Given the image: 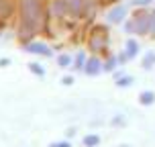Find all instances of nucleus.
Wrapping results in <instances>:
<instances>
[{
    "label": "nucleus",
    "mask_w": 155,
    "mask_h": 147,
    "mask_svg": "<svg viewBox=\"0 0 155 147\" xmlns=\"http://www.w3.org/2000/svg\"><path fill=\"white\" fill-rule=\"evenodd\" d=\"M41 16H43L41 0H21V27H18L21 39H29L35 35Z\"/></svg>",
    "instance_id": "f257e3e1"
},
{
    "label": "nucleus",
    "mask_w": 155,
    "mask_h": 147,
    "mask_svg": "<svg viewBox=\"0 0 155 147\" xmlns=\"http://www.w3.org/2000/svg\"><path fill=\"white\" fill-rule=\"evenodd\" d=\"M25 51H29V53H35V55H43V57H51V55H53L51 47L45 45V43H39V41H31V43H27Z\"/></svg>",
    "instance_id": "f03ea898"
},
{
    "label": "nucleus",
    "mask_w": 155,
    "mask_h": 147,
    "mask_svg": "<svg viewBox=\"0 0 155 147\" xmlns=\"http://www.w3.org/2000/svg\"><path fill=\"white\" fill-rule=\"evenodd\" d=\"M106 41H108L106 31H104V29H96V31H94V35L90 37V47H92L94 51L106 49Z\"/></svg>",
    "instance_id": "7ed1b4c3"
},
{
    "label": "nucleus",
    "mask_w": 155,
    "mask_h": 147,
    "mask_svg": "<svg viewBox=\"0 0 155 147\" xmlns=\"http://www.w3.org/2000/svg\"><path fill=\"white\" fill-rule=\"evenodd\" d=\"M133 23H135V33H139V35H145V33H149V29H151V15H137L135 18H133Z\"/></svg>",
    "instance_id": "20e7f679"
},
{
    "label": "nucleus",
    "mask_w": 155,
    "mask_h": 147,
    "mask_svg": "<svg viewBox=\"0 0 155 147\" xmlns=\"http://www.w3.org/2000/svg\"><path fill=\"white\" fill-rule=\"evenodd\" d=\"M55 4H57V8L61 12H80L82 0H57Z\"/></svg>",
    "instance_id": "39448f33"
},
{
    "label": "nucleus",
    "mask_w": 155,
    "mask_h": 147,
    "mask_svg": "<svg viewBox=\"0 0 155 147\" xmlns=\"http://www.w3.org/2000/svg\"><path fill=\"white\" fill-rule=\"evenodd\" d=\"M84 72L88 76H96V74H100L102 72V63L98 57H90V59H86V65H84Z\"/></svg>",
    "instance_id": "423d86ee"
},
{
    "label": "nucleus",
    "mask_w": 155,
    "mask_h": 147,
    "mask_svg": "<svg viewBox=\"0 0 155 147\" xmlns=\"http://www.w3.org/2000/svg\"><path fill=\"white\" fill-rule=\"evenodd\" d=\"M124 16H127V8H124V6H114L108 12V21H110V23H114V25H118V23H123V21H124Z\"/></svg>",
    "instance_id": "0eeeda50"
},
{
    "label": "nucleus",
    "mask_w": 155,
    "mask_h": 147,
    "mask_svg": "<svg viewBox=\"0 0 155 147\" xmlns=\"http://www.w3.org/2000/svg\"><path fill=\"white\" fill-rule=\"evenodd\" d=\"M137 53H139V45H137V41H135V39H129V41H127V57L133 59Z\"/></svg>",
    "instance_id": "6e6552de"
},
{
    "label": "nucleus",
    "mask_w": 155,
    "mask_h": 147,
    "mask_svg": "<svg viewBox=\"0 0 155 147\" xmlns=\"http://www.w3.org/2000/svg\"><path fill=\"white\" fill-rule=\"evenodd\" d=\"M139 102H141V104H145V106H149V104H153V102H155V94L151 92V90H147V92H141V96H139Z\"/></svg>",
    "instance_id": "1a4fd4ad"
},
{
    "label": "nucleus",
    "mask_w": 155,
    "mask_h": 147,
    "mask_svg": "<svg viewBox=\"0 0 155 147\" xmlns=\"http://www.w3.org/2000/svg\"><path fill=\"white\" fill-rule=\"evenodd\" d=\"M10 12H12L10 2L8 0H0V16H10Z\"/></svg>",
    "instance_id": "9d476101"
},
{
    "label": "nucleus",
    "mask_w": 155,
    "mask_h": 147,
    "mask_svg": "<svg viewBox=\"0 0 155 147\" xmlns=\"http://www.w3.org/2000/svg\"><path fill=\"white\" fill-rule=\"evenodd\" d=\"M98 143H100V137H98V135H86L84 137V145L86 147H96Z\"/></svg>",
    "instance_id": "9b49d317"
},
{
    "label": "nucleus",
    "mask_w": 155,
    "mask_h": 147,
    "mask_svg": "<svg viewBox=\"0 0 155 147\" xmlns=\"http://www.w3.org/2000/svg\"><path fill=\"white\" fill-rule=\"evenodd\" d=\"M84 65H86V53L80 51V53L76 55V63H74V68H76V70H84Z\"/></svg>",
    "instance_id": "f8f14e48"
},
{
    "label": "nucleus",
    "mask_w": 155,
    "mask_h": 147,
    "mask_svg": "<svg viewBox=\"0 0 155 147\" xmlns=\"http://www.w3.org/2000/svg\"><path fill=\"white\" fill-rule=\"evenodd\" d=\"M116 84L120 86V88H127V86L133 84V76H118L116 78Z\"/></svg>",
    "instance_id": "ddd939ff"
},
{
    "label": "nucleus",
    "mask_w": 155,
    "mask_h": 147,
    "mask_svg": "<svg viewBox=\"0 0 155 147\" xmlns=\"http://www.w3.org/2000/svg\"><path fill=\"white\" fill-rule=\"evenodd\" d=\"M57 62H59V65H61V68H70V65H71V57L68 53H61L59 57H57Z\"/></svg>",
    "instance_id": "4468645a"
},
{
    "label": "nucleus",
    "mask_w": 155,
    "mask_h": 147,
    "mask_svg": "<svg viewBox=\"0 0 155 147\" xmlns=\"http://www.w3.org/2000/svg\"><path fill=\"white\" fill-rule=\"evenodd\" d=\"M153 63H155V53H147L145 59H143V68L149 70V68H153Z\"/></svg>",
    "instance_id": "2eb2a0df"
},
{
    "label": "nucleus",
    "mask_w": 155,
    "mask_h": 147,
    "mask_svg": "<svg viewBox=\"0 0 155 147\" xmlns=\"http://www.w3.org/2000/svg\"><path fill=\"white\" fill-rule=\"evenodd\" d=\"M29 70H31L35 76H45V70L41 68V63H29Z\"/></svg>",
    "instance_id": "dca6fc26"
},
{
    "label": "nucleus",
    "mask_w": 155,
    "mask_h": 147,
    "mask_svg": "<svg viewBox=\"0 0 155 147\" xmlns=\"http://www.w3.org/2000/svg\"><path fill=\"white\" fill-rule=\"evenodd\" d=\"M114 68H116V57H110L108 62H106V65H104V70L106 72H114Z\"/></svg>",
    "instance_id": "f3484780"
},
{
    "label": "nucleus",
    "mask_w": 155,
    "mask_h": 147,
    "mask_svg": "<svg viewBox=\"0 0 155 147\" xmlns=\"http://www.w3.org/2000/svg\"><path fill=\"white\" fill-rule=\"evenodd\" d=\"M61 84H63V86H71V84H74V78H71V76H63Z\"/></svg>",
    "instance_id": "a211bd4d"
},
{
    "label": "nucleus",
    "mask_w": 155,
    "mask_h": 147,
    "mask_svg": "<svg viewBox=\"0 0 155 147\" xmlns=\"http://www.w3.org/2000/svg\"><path fill=\"white\" fill-rule=\"evenodd\" d=\"M151 0H133V4L135 6H145V4H149Z\"/></svg>",
    "instance_id": "6ab92c4d"
},
{
    "label": "nucleus",
    "mask_w": 155,
    "mask_h": 147,
    "mask_svg": "<svg viewBox=\"0 0 155 147\" xmlns=\"http://www.w3.org/2000/svg\"><path fill=\"white\" fill-rule=\"evenodd\" d=\"M55 147H71V143L70 141H57V143H53Z\"/></svg>",
    "instance_id": "aec40b11"
},
{
    "label": "nucleus",
    "mask_w": 155,
    "mask_h": 147,
    "mask_svg": "<svg viewBox=\"0 0 155 147\" xmlns=\"http://www.w3.org/2000/svg\"><path fill=\"white\" fill-rule=\"evenodd\" d=\"M8 63H10V59H8V57H0V68H6Z\"/></svg>",
    "instance_id": "412c9836"
},
{
    "label": "nucleus",
    "mask_w": 155,
    "mask_h": 147,
    "mask_svg": "<svg viewBox=\"0 0 155 147\" xmlns=\"http://www.w3.org/2000/svg\"><path fill=\"white\" fill-rule=\"evenodd\" d=\"M151 33H155V12L151 15V29H149Z\"/></svg>",
    "instance_id": "4be33fe9"
},
{
    "label": "nucleus",
    "mask_w": 155,
    "mask_h": 147,
    "mask_svg": "<svg viewBox=\"0 0 155 147\" xmlns=\"http://www.w3.org/2000/svg\"><path fill=\"white\" fill-rule=\"evenodd\" d=\"M120 147H129V145H120Z\"/></svg>",
    "instance_id": "5701e85b"
},
{
    "label": "nucleus",
    "mask_w": 155,
    "mask_h": 147,
    "mask_svg": "<svg viewBox=\"0 0 155 147\" xmlns=\"http://www.w3.org/2000/svg\"><path fill=\"white\" fill-rule=\"evenodd\" d=\"M49 147H55V145H49Z\"/></svg>",
    "instance_id": "b1692460"
}]
</instances>
